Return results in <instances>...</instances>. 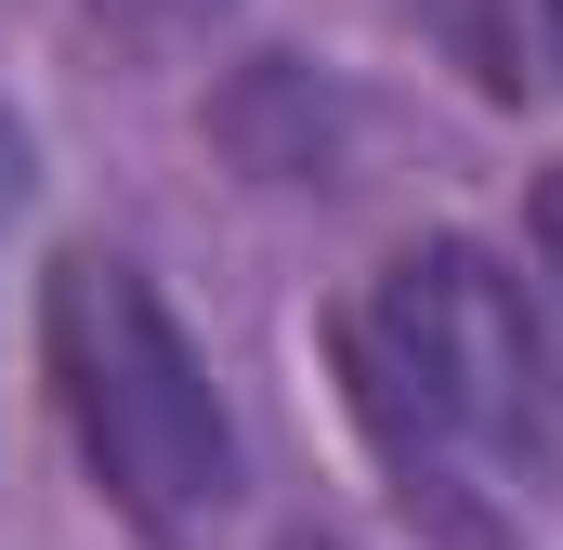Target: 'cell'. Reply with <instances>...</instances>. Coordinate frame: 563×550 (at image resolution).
Returning a JSON list of instances; mask_svg holds the SVG:
<instances>
[{"label":"cell","instance_id":"obj_7","mask_svg":"<svg viewBox=\"0 0 563 550\" xmlns=\"http://www.w3.org/2000/svg\"><path fill=\"white\" fill-rule=\"evenodd\" d=\"M551 40H563V0H551Z\"/></svg>","mask_w":563,"mask_h":550},{"label":"cell","instance_id":"obj_5","mask_svg":"<svg viewBox=\"0 0 563 550\" xmlns=\"http://www.w3.org/2000/svg\"><path fill=\"white\" fill-rule=\"evenodd\" d=\"M538 237H551V275H563V184H551V210H538Z\"/></svg>","mask_w":563,"mask_h":550},{"label":"cell","instance_id":"obj_2","mask_svg":"<svg viewBox=\"0 0 563 550\" xmlns=\"http://www.w3.org/2000/svg\"><path fill=\"white\" fill-rule=\"evenodd\" d=\"M40 354H53V407L79 432L92 485L132 512L157 550L210 538L236 512V419L210 394V354L184 341V315L157 301V275L119 250H66L40 288Z\"/></svg>","mask_w":563,"mask_h":550},{"label":"cell","instance_id":"obj_4","mask_svg":"<svg viewBox=\"0 0 563 550\" xmlns=\"http://www.w3.org/2000/svg\"><path fill=\"white\" fill-rule=\"evenodd\" d=\"M13 210H26V132L0 119V237H13Z\"/></svg>","mask_w":563,"mask_h":550},{"label":"cell","instance_id":"obj_3","mask_svg":"<svg viewBox=\"0 0 563 550\" xmlns=\"http://www.w3.org/2000/svg\"><path fill=\"white\" fill-rule=\"evenodd\" d=\"M92 13H119V26H210L223 0H92Z\"/></svg>","mask_w":563,"mask_h":550},{"label":"cell","instance_id":"obj_1","mask_svg":"<svg viewBox=\"0 0 563 550\" xmlns=\"http://www.w3.org/2000/svg\"><path fill=\"white\" fill-rule=\"evenodd\" d=\"M341 394H354V432L380 446L394 498L445 550H525L563 459V407L498 250L472 237L394 250L341 315Z\"/></svg>","mask_w":563,"mask_h":550},{"label":"cell","instance_id":"obj_6","mask_svg":"<svg viewBox=\"0 0 563 550\" xmlns=\"http://www.w3.org/2000/svg\"><path fill=\"white\" fill-rule=\"evenodd\" d=\"M288 550H328V538H288Z\"/></svg>","mask_w":563,"mask_h":550}]
</instances>
